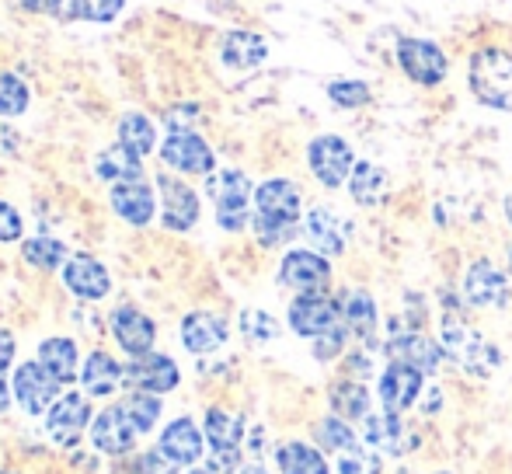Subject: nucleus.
I'll return each instance as SVG.
<instances>
[{
    "label": "nucleus",
    "instance_id": "nucleus-1",
    "mask_svg": "<svg viewBox=\"0 0 512 474\" xmlns=\"http://www.w3.org/2000/svg\"><path fill=\"white\" fill-rule=\"evenodd\" d=\"M300 189L286 178H269L255 189V234L265 248L286 244L300 224Z\"/></svg>",
    "mask_w": 512,
    "mask_h": 474
},
{
    "label": "nucleus",
    "instance_id": "nucleus-2",
    "mask_svg": "<svg viewBox=\"0 0 512 474\" xmlns=\"http://www.w3.org/2000/svg\"><path fill=\"white\" fill-rule=\"evenodd\" d=\"M471 91L488 109H512V56L506 49H478L471 56Z\"/></svg>",
    "mask_w": 512,
    "mask_h": 474
},
{
    "label": "nucleus",
    "instance_id": "nucleus-3",
    "mask_svg": "<svg viewBox=\"0 0 512 474\" xmlns=\"http://www.w3.org/2000/svg\"><path fill=\"white\" fill-rule=\"evenodd\" d=\"M206 192H209V199H213L216 224H220L223 231L237 234V231H244V227H248V220H251V213H248L251 182H248V175H244V171H237V168L216 171V175H209Z\"/></svg>",
    "mask_w": 512,
    "mask_h": 474
},
{
    "label": "nucleus",
    "instance_id": "nucleus-4",
    "mask_svg": "<svg viewBox=\"0 0 512 474\" xmlns=\"http://www.w3.org/2000/svg\"><path fill=\"white\" fill-rule=\"evenodd\" d=\"M443 349L450 353V359H457L467 373H478V377L481 373H492V366L499 363L495 346H488V342L460 318L443 321Z\"/></svg>",
    "mask_w": 512,
    "mask_h": 474
},
{
    "label": "nucleus",
    "instance_id": "nucleus-5",
    "mask_svg": "<svg viewBox=\"0 0 512 474\" xmlns=\"http://www.w3.org/2000/svg\"><path fill=\"white\" fill-rule=\"evenodd\" d=\"M60 380L46 370L42 363H21L14 370V380H11V394L28 415H46L56 401L63 398L60 394Z\"/></svg>",
    "mask_w": 512,
    "mask_h": 474
},
{
    "label": "nucleus",
    "instance_id": "nucleus-6",
    "mask_svg": "<svg viewBox=\"0 0 512 474\" xmlns=\"http://www.w3.org/2000/svg\"><path fill=\"white\" fill-rule=\"evenodd\" d=\"M307 164L314 171V178L328 189H338L342 182H349L352 168H356V157H352V147L342 140V136H317L307 147Z\"/></svg>",
    "mask_w": 512,
    "mask_h": 474
},
{
    "label": "nucleus",
    "instance_id": "nucleus-7",
    "mask_svg": "<svg viewBox=\"0 0 512 474\" xmlns=\"http://www.w3.org/2000/svg\"><path fill=\"white\" fill-rule=\"evenodd\" d=\"M398 63L401 70L411 77L415 84H422V88H436V84H443L446 70H450V63H446V53L436 46V42L429 39H398Z\"/></svg>",
    "mask_w": 512,
    "mask_h": 474
},
{
    "label": "nucleus",
    "instance_id": "nucleus-8",
    "mask_svg": "<svg viewBox=\"0 0 512 474\" xmlns=\"http://www.w3.org/2000/svg\"><path fill=\"white\" fill-rule=\"evenodd\" d=\"M342 325V304L328 293H300L290 304V328L304 339H317V335L331 332Z\"/></svg>",
    "mask_w": 512,
    "mask_h": 474
},
{
    "label": "nucleus",
    "instance_id": "nucleus-9",
    "mask_svg": "<svg viewBox=\"0 0 512 474\" xmlns=\"http://www.w3.org/2000/svg\"><path fill=\"white\" fill-rule=\"evenodd\" d=\"M182 373H178L175 359L164 353H147V356H133L122 366V384L129 391H147V394H168L178 387Z\"/></svg>",
    "mask_w": 512,
    "mask_h": 474
},
{
    "label": "nucleus",
    "instance_id": "nucleus-10",
    "mask_svg": "<svg viewBox=\"0 0 512 474\" xmlns=\"http://www.w3.org/2000/svg\"><path fill=\"white\" fill-rule=\"evenodd\" d=\"M161 161L168 168L182 171V175H213L216 157L209 150V143L199 133H168V140L161 143Z\"/></svg>",
    "mask_w": 512,
    "mask_h": 474
},
{
    "label": "nucleus",
    "instance_id": "nucleus-11",
    "mask_svg": "<svg viewBox=\"0 0 512 474\" xmlns=\"http://www.w3.org/2000/svg\"><path fill=\"white\" fill-rule=\"evenodd\" d=\"M91 422L95 419H91L88 398L77 394V391H70L46 412V433H49V440L60 443V447H74Z\"/></svg>",
    "mask_w": 512,
    "mask_h": 474
},
{
    "label": "nucleus",
    "instance_id": "nucleus-12",
    "mask_svg": "<svg viewBox=\"0 0 512 474\" xmlns=\"http://www.w3.org/2000/svg\"><path fill=\"white\" fill-rule=\"evenodd\" d=\"M279 283L297 293H321L331 283V265L321 251H286L283 265H279Z\"/></svg>",
    "mask_w": 512,
    "mask_h": 474
},
{
    "label": "nucleus",
    "instance_id": "nucleus-13",
    "mask_svg": "<svg viewBox=\"0 0 512 474\" xmlns=\"http://www.w3.org/2000/svg\"><path fill=\"white\" fill-rule=\"evenodd\" d=\"M136 433H140V429L133 426V419H129V412L122 405H108L105 412H98L95 422H91V443L108 457L129 454V450L136 447Z\"/></svg>",
    "mask_w": 512,
    "mask_h": 474
},
{
    "label": "nucleus",
    "instance_id": "nucleus-14",
    "mask_svg": "<svg viewBox=\"0 0 512 474\" xmlns=\"http://www.w3.org/2000/svg\"><path fill=\"white\" fill-rule=\"evenodd\" d=\"M157 189H161V224L168 231H192L199 220L196 189H189L171 175H157Z\"/></svg>",
    "mask_w": 512,
    "mask_h": 474
},
{
    "label": "nucleus",
    "instance_id": "nucleus-15",
    "mask_svg": "<svg viewBox=\"0 0 512 474\" xmlns=\"http://www.w3.org/2000/svg\"><path fill=\"white\" fill-rule=\"evenodd\" d=\"M464 297L471 307H506L509 304V279L495 269L488 258L474 262L464 276Z\"/></svg>",
    "mask_w": 512,
    "mask_h": 474
},
{
    "label": "nucleus",
    "instance_id": "nucleus-16",
    "mask_svg": "<svg viewBox=\"0 0 512 474\" xmlns=\"http://www.w3.org/2000/svg\"><path fill=\"white\" fill-rule=\"evenodd\" d=\"M63 283L74 297L81 300H102L112 290V276L95 255H74L63 265Z\"/></svg>",
    "mask_w": 512,
    "mask_h": 474
},
{
    "label": "nucleus",
    "instance_id": "nucleus-17",
    "mask_svg": "<svg viewBox=\"0 0 512 474\" xmlns=\"http://www.w3.org/2000/svg\"><path fill=\"white\" fill-rule=\"evenodd\" d=\"M112 335L129 356H147L157 342V325L140 311V307H119L112 314Z\"/></svg>",
    "mask_w": 512,
    "mask_h": 474
},
{
    "label": "nucleus",
    "instance_id": "nucleus-18",
    "mask_svg": "<svg viewBox=\"0 0 512 474\" xmlns=\"http://www.w3.org/2000/svg\"><path fill=\"white\" fill-rule=\"evenodd\" d=\"M418 394H422V370L391 359V366L380 377V401H384L387 412H405L418 401Z\"/></svg>",
    "mask_w": 512,
    "mask_h": 474
},
{
    "label": "nucleus",
    "instance_id": "nucleus-19",
    "mask_svg": "<svg viewBox=\"0 0 512 474\" xmlns=\"http://www.w3.org/2000/svg\"><path fill=\"white\" fill-rule=\"evenodd\" d=\"M108 203H112V210L133 227H147L150 220H154V213H157L154 189H150L143 178L112 185V192H108Z\"/></svg>",
    "mask_w": 512,
    "mask_h": 474
},
{
    "label": "nucleus",
    "instance_id": "nucleus-20",
    "mask_svg": "<svg viewBox=\"0 0 512 474\" xmlns=\"http://www.w3.org/2000/svg\"><path fill=\"white\" fill-rule=\"evenodd\" d=\"M227 342V321L220 314L209 311H192L182 318V346L196 356L216 353Z\"/></svg>",
    "mask_w": 512,
    "mask_h": 474
},
{
    "label": "nucleus",
    "instance_id": "nucleus-21",
    "mask_svg": "<svg viewBox=\"0 0 512 474\" xmlns=\"http://www.w3.org/2000/svg\"><path fill=\"white\" fill-rule=\"evenodd\" d=\"M387 356L398 359V363L415 366L422 373H436L439 363H443V349L422 332H398L387 342Z\"/></svg>",
    "mask_w": 512,
    "mask_h": 474
},
{
    "label": "nucleus",
    "instance_id": "nucleus-22",
    "mask_svg": "<svg viewBox=\"0 0 512 474\" xmlns=\"http://www.w3.org/2000/svg\"><path fill=\"white\" fill-rule=\"evenodd\" d=\"M157 450H161L171 464H178V468L196 464L199 457H203V433H199L192 419H175V422H168V429L161 433V447Z\"/></svg>",
    "mask_w": 512,
    "mask_h": 474
},
{
    "label": "nucleus",
    "instance_id": "nucleus-23",
    "mask_svg": "<svg viewBox=\"0 0 512 474\" xmlns=\"http://www.w3.org/2000/svg\"><path fill=\"white\" fill-rule=\"evenodd\" d=\"M269 56V46H265L262 35L255 32H227L220 42V60L227 63L230 70H255L258 63Z\"/></svg>",
    "mask_w": 512,
    "mask_h": 474
},
{
    "label": "nucleus",
    "instance_id": "nucleus-24",
    "mask_svg": "<svg viewBox=\"0 0 512 474\" xmlns=\"http://www.w3.org/2000/svg\"><path fill=\"white\" fill-rule=\"evenodd\" d=\"M95 175L102 178V182H136V178H143V161L136 150H129L126 143H112L108 150H102L95 161Z\"/></svg>",
    "mask_w": 512,
    "mask_h": 474
},
{
    "label": "nucleus",
    "instance_id": "nucleus-25",
    "mask_svg": "<svg viewBox=\"0 0 512 474\" xmlns=\"http://www.w3.org/2000/svg\"><path fill=\"white\" fill-rule=\"evenodd\" d=\"M342 304V325L349 328L356 339L370 342L373 332H377V304L366 290H349L345 297H338Z\"/></svg>",
    "mask_w": 512,
    "mask_h": 474
},
{
    "label": "nucleus",
    "instance_id": "nucleus-26",
    "mask_svg": "<svg viewBox=\"0 0 512 474\" xmlns=\"http://www.w3.org/2000/svg\"><path fill=\"white\" fill-rule=\"evenodd\" d=\"M304 231L310 237V244H314V251H321V255H342L345 251V234H342V224H338V217L331 210H324V206H317V210L307 213V224Z\"/></svg>",
    "mask_w": 512,
    "mask_h": 474
},
{
    "label": "nucleus",
    "instance_id": "nucleus-27",
    "mask_svg": "<svg viewBox=\"0 0 512 474\" xmlns=\"http://www.w3.org/2000/svg\"><path fill=\"white\" fill-rule=\"evenodd\" d=\"M331 412L345 422H359V419H370V391L366 384H359L356 377L349 380H338L331 384Z\"/></svg>",
    "mask_w": 512,
    "mask_h": 474
},
{
    "label": "nucleus",
    "instance_id": "nucleus-28",
    "mask_svg": "<svg viewBox=\"0 0 512 474\" xmlns=\"http://www.w3.org/2000/svg\"><path fill=\"white\" fill-rule=\"evenodd\" d=\"M81 380H84V391H88L91 398H108V394L122 384V366L108 353H91L84 359Z\"/></svg>",
    "mask_w": 512,
    "mask_h": 474
},
{
    "label": "nucleus",
    "instance_id": "nucleus-29",
    "mask_svg": "<svg viewBox=\"0 0 512 474\" xmlns=\"http://www.w3.org/2000/svg\"><path fill=\"white\" fill-rule=\"evenodd\" d=\"M276 468L279 474H328V461L321 457V450H314L310 443L290 440L276 450Z\"/></svg>",
    "mask_w": 512,
    "mask_h": 474
},
{
    "label": "nucleus",
    "instance_id": "nucleus-30",
    "mask_svg": "<svg viewBox=\"0 0 512 474\" xmlns=\"http://www.w3.org/2000/svg\"><path fill=\"white\" fill-rule=\"evenodd\" d=\"M349 192H352V199H356L359 206L384 203V196H387V171L380 168V164H370V161L356 164V168H352V175H349Z\"/></svg>",
    "mask_w": 512,
    "mask_h": 474
},
{
    "label": "nucleus",
    "instance_id": "nucleus-31",
    "mask_svg": "<svg viewBox=\"0 0 512 474\" xmlns=\"http://www.w3.org/2000/svg\"><path fill=\"white\" fill-rule=\"evenodd\" d=\"M401 436H405V426L394 412H380L363 419V440L366 447L384 450V454H398L401 450Z\"/></svg>",
    "mask_w": 512,
    "mask_h": 474
},
{
    "label": "nucleus",
    "instance_id": "nucleus-32",
    "mask_svg": "<svg viewBox=\"0 0 512 474\" xmlns=\"http://www.w3.org/2000/svg\"><path fill=\"white\" fill-rule=\"evenodd\" d=\"M39 363L46 366L49 373H53L60 384H70V380H77V346L70 339H46L39 346Z\"/></svg>",
    "mask_w": 512,
    "mask_h": 474
},
{
    "label": "nucleus",
    "instance_id": "nucleus-33",
    "mask_svg": "<svg viewBox=\"0 0 512 474\" xmlns=\"http://www.w3.org/2000/svg\"><path fill=\"white\" fill-rule=\"evenodd\" d=\"M244 436V422L241 415H230L223 408H209L206 412V440L213 450H237Z\"/></svg>",
    "mask_w": 512,
    "mask_h": 474
},
{
    "label": "nucleus",
    "instance_id": "nucleus-34",
    "mask_svg": "<svg viewBox=\"0 0 512 474\" xmlns=\"http://www.w3.org/2000/svg\"><path fill=\"white\" fill-rule=\"evenodd\" d=\"M119 143H126L129 150H136L140 157H147L157 143V129L143 112H126L119 119Z\"/></svg>",
    "mask_w": 512,
    "mask_h": 474
},
{
    "label": "nucleus",
    "instance_id": "nucleus-35",
    "mask_svg": "<svg viewBox=\"0 0 512 474\" xmlns=\"http://www.w3.org/2000/svg\"><path fill=\"white\" fill-rule=\"evenodd\" d=\"M21 255H25L28 265H35V269H42V272H53V269H60V265H67V248H63L56 237H28V241L21 244Z\"/></svg>",
    "mask_w": 512,
    "mask_h": 474
},
{
    "label": "nucleus",
    "instance_id": "nucleus-36",
    "mask_svg": "<svg viewBox=\"0 0 512 474\" xmlns=\"http://www.w3.org/2000/svg\"><path fill=\"white\" fill-rule=\"evenodd\" d=\"M314 440L321 443L324 450H331V454H345V450L359 447V440H356V433L349 429V422L338 419V415H328V419L317 422Z\"/></svg>",
    "mask_w": 512,
    "mask_h": 474
},
{
    "label": "nucleus",
    "instance_id": "nucleus-37",
    "mask_svg": "<svg viewBox=\"0 0 512 474\" xmlns=\"http://www.w3.org/2000/svg\"><path fill=\"white\" fill-rule=\"evenodd\" d=\"M28 84L18 74L0 70V119H14L28 109Z\"/></svg>",
    "mask_w": 512,
    "mask_h": 474
},
{
    "label": "nucleus",
    "instance_id": "nucleus-38",
    "mask_svg": "<svg viewBox=\"0 0 512 474\" xmlns=\"http://www.w3.org/2000/svg\"><path fill=\"white\" fill-rule=\"evenodd\" d=\"M129 412V419H133V426L140 429V433H147V429L157 426V419H161V394H147V391H133L126 398V405H122Z\"/></svg>",
    "mask_w": 512,
    "mask_h": 474
},
{
    "label": "nucleus",
    "instance_id": "nucleus-39",
    "mask_svg": "<svg viewBox=\"0 0 512 474\" xmlns=\"http://www.w3.org/2000/svg\"><path fill=\"white\" fill-rule=\"evenodd\" d=\"M328 98L338 109H363L370 102V84L363 81H331L328 84Z\"/></svg>",
    "mask_w": 512,
    "mask_h": 474
},
{
    "label": "nucleus",
    "instance_id": "nucleus-40",
    "mask_svg": "<svg viewBox=\"0 0 512 474\" xmlns=\"http://www.w3.org/2000/svg\"><path fill=\"white\" fill-rule=\"evenodd\" d=\"M241 332L248 342H272L279 335V321L272 318V314L255 311V307H251V311L241 314Z\"/></svg>",
    "mask_w": 512,
    "mask_h": 474
},
{
    "label": "nucleus",
    "instance_id": "nucleus-41",
    "mask_svg": "<svg viewBox=\"0 0 512 474\" xmlns=\"http://www.w3.org/2000/svg\"><path fill=\"white\" fill-rule=\"evenodd\" d=\"M126 0H70V18L81 21H112L119 18Z\"/></svg>",
    "mask_w": 512,
    "mask_h": 474
},
{
    "label": "nucleus",
    "instance_id": "nucleus-42",
    "mask_svg": "<svg viewBox=\"0 0 512 474\" xmlns=\"http://www.w3.org/2000/svg\"><path fill=\"white\" fill-rule=\"evenodd\" d=\"M338 474H380V461L370 454V450L359 443V447L345 450V454H338V464H335Z\"/></svg>",
    "mask_w": 512,
    "mask_h": 474
},
{
    "label": "nucleus",
    "instance_id": "nucleus-43",
    "mask_svg": "<svg viewBox=\"0 0 512 474\" xmlns=\"http://www.w3.org/2000/svg\"><path fill=\"white\" fill-rule=\"evenodd\" d=\"M345 339H349V328H345V325H338V328H331V332L317 335V339H314V356L317 359H335V356H342Z\"/></svg>",
    "mask_w": 512,
    "mask_h": 474
},
{
    "label": "nucleus",
    "instance_id": "nucleus-44",
    "mask_svg": "<svg viewBox=\"0 0 512 474\" xmlns=\"http://www.w3.org/2000/svg\"><path fill=\"white\" fill-rule=\"evenodd\" d=\"M11 359H14V335L11 332H4L0 328V412L7 408V366H11Z\"/></svg>",
    "mask_w": 512,
    "mask_h": 474
},
{
    "label": "nucleus",
    "instance_id": "nucleus-45",
    "mask_svg": "<svg viewBox=\"0 0 512 474\" xmlns=\"http://www.w3.org/2000/svg\"><path fill=\"white\" fill-rule=\"evenodd\" d=\"M196 119H199V105H175L164 116V126H168V133H189Z\"/></svg>",
    "mask_w": 512,
    "mask_h": 474
},
{
    "label": "nucleus",
    "instance_id": "nucleus-46",
    "mask_svg": "<svg viewBox=\"0 0 512 474\" xmlns=\"http://www.w3.org/2000/svg\"><path fill=\"white\" fill-rule=\"evenodd\" d=\"M21 237V213L0 199V241H18Z\"/></svg>",
    "mask_w": 512,
    "mask_h": 474
},
{
    "label": "nucleus",
    "instance_id": "nucleus-47",
    "mask_svg": "<svg viewBox=\"0 0 512 474\" xmlns=\"http://www.w3.org/2000/svg\"><path fill=\"white\" fill-rule=\"evenodd\" d=\"M209 468L227 474V471H237L241 468V450H213V457H209Z\"/></svg>",
    "mask_w": 512,
    "mask_h": 474
},
{
    "label": "nucleus",
    "instance_id": "nucleus-48",
    "mask_svg": "<svg viewBox=\"0 0 512 474\" xmlns=\"http://www.w3.org/2000/svg\"><path fill=\"white\" fill-rule=\"evenodd\" d=\"M140 468H143V474H175L178 464H171L161 450H154V454L140 457Z\"/></svg>",
    "mask_w": 512,
    "mask_h": 474
},
{
    "label": "nucleus",
    "instance_id": "nucleus-49",
    "mask_svg": "<svg viewBox=\"0 0 512 474\" xmlns=\"http://www.w3.org/2000/svg\"><path fill=\"white\" fill-rule=\"evenodd\" d=\"M345 366H349V373L356 380H363V377H370L373 373V359L366 356V353H349V359H345Z\"/></svg>",
    "mask_w": 512,
    "mask_h": 474
},
{
    "label": "nucleus",
    "instance_id": "nucleus-50",
    "mask_svg": "<svg viewBox=\"0 0 512 474\" xmlns=\"http://www.w3.org/2000/svg\"><path fill=\"white\" fill-rule=\"evenodd\" d=\"M60 4L63 0H21V7H25V11H35V14H56Z\"/></svg>",
    "mask_w": 512,
    "mask_h": 474
},
{
    "label": "nucleus",
    "instance_id": "nucleus-51",
    "mask_svg": "<svg viewBox=\"0 0 512 474\" xmlns=\"http://www.w3.org/2000/svg\"><path fill=\"white\" fill-rule=\"evenodd\" d=\"M241 474H269V471H265L262 464H244V468H241Z\"/></svg>",
    "mask_w": 512,
    "mask_h": 474
},
{
    "label": "nucleus",
    "instance_id": "nucleus-52",
    "mask_svg": "<svg viewBox=\"0 0 512 474\" xmlns=\"http://www.w3.org/2000/svg\"><path fill=\"white\" fill-rule=\"evenodd\" d=\"M506 217H509V224H512V192H509V199H506Z\"/></svg>",
    "mask_w": 512,
    "mask_h": 474
},
{
    "label": "nucleus",
    "instance_id": "nucleus-53",
    "mask_svg": "<svg viewBox=\"0 0 512 474\" xmlns=\"http://www.w3.org/2000/svg\"><path fill=\"white\" fill-rule=\"evenodd\" d=\"M192 474H216V471H206V468H199V471H192Z\"/></svg>",
    "mask_w": 512,
    "mask_h": 474
},
{
    "label": "nucleus",
    "instance_id": "nucleus-54",
    "mask_svg": "<svg viewBox=\"0 0 512 474\" xmlns=\"http://www.w3.org/2000/svg\"><path fill=\"white\" fill-rule=\"evenodd\" d=\"M509 276H512V248H509Z\"/></svg>",
    "mask_w": 512,
    "mask_h": 474
},
{
    "label": "nucleus",
    "instance_id": "nucleus-55",
    "mask_svg": "<svg viewBox=\"0 0 512 474\" xmlns=\"http://www.w3.org/2000/svg\"><path fill=\"white\" fill-rule=\"evenodd\" d=\"M439 474H446V471H439Z\"/></svg>",
    "mask_w": 512,
    "mask_h": 474
}]
</instances>
